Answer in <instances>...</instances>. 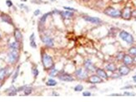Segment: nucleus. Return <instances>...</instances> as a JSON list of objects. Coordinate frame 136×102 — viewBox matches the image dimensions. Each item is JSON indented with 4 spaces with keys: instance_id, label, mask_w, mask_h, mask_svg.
<instances>
[{
    "instance_id": "nucleus-23",
    "label": "nucleus",
    "mask_w": 136,
    "mask_h": 102,
    "mask_svg": "<svg viewBox=\"0 0 136 102\" xmlns=\"http://www.w3.org/2000/svg\"><path fill=\"white\" fill-rule=\"evenodd\" d=\"M19 44H20L19 42L15 41V42H11L10 44H9V47H10L11 49H17V50H18V49H19V47H20Z\"/></svg>"
},
{
    "instance_id": "nucleus-19",
    "label": "nucleus",
    "mask_w": 136,
    "mask_h": 102,
    "mask_svg": "<svg viewBox=\"0 0 136 102\" xmlns=\"http://www.w3.org/2000/svg\"><path fill=\"white\" fill-rule=\"evenodd\" d=\"M29 41H30V46L31 47L33 48H36L37 47V44L35 42V34L34 33H32L29 38Z\"/></svg>"
},
{
    "instance_id": "nucleus-16",
    "label": "nucleus",
    "mask_w": 136,
    "mask_h": 102,
    "mask_svg": "<svg viewBox=\"0 0 136 102\" xmlns=\"http://www.w3.org/2000/svg\"><path fill=\"white\" fill-rule=\"evenodd\" d=\"M0 17H1V19H2L3 22H4V23H6L10 24V25H14V23H13V21H12L11 17L9 16V15H8L7 13H2Z\"/></svg>"
},
{
    "instance_id": "nucleus-31",
    "label": "nucleus",
    "mask_w": 136,
    "mask_h": 102,
    "mask_svg": "<svg viewBox=\"0 0 136 102\" xmlns=\"http://www.w3.org/2000/svg\"><path fill=\"white\" fill-rule=\"evenodd\" d=\"M123 56H125V54L123 53V52H119L118 54H117V57H116V58H117V60H123Z\"/></svg>"
},
{
    "instance_id": "nucleus-36",
    "label": "nucleus",
    "mask_w": 136,
    "mask_h": 102,
    "mask_svg": "<svg viewBox=\"0 0 136 102\" xmlns=\"http://www.w3.org/2000/svg\"><path fill=\"white\" fill-rule=\"evenodd\" d=\"M27 86H21V87H19V88H18V91H24V89H25L26 87H27Z\"/></svg>"
},
{
    "instance_id": "nucleus-43",
    "label": "nucleus",
    "mask_w": 136,
    "mask_h": 102,
    "mask_svg": "<svg viewBox=\"0 0 136 102\" xmlns=\"http://www.w3.org/2000/svg\"><path fill=\"white\" fill-rule=\"evenodd\" d=\"M82 1H85V2H87V1H89V0H82Z\"/></svg>"
},
{
    "instance_id": "nucleus-21",
    "label": "nucleus",
    "mask_w": 136,
    "mask_h": 102,
    "mask_svg": "<svg viewBox=\"0 0 136 102\" xmlns=\"http://www.w3.org/2000/svg\"><path fill=\"white\" fill-rule=\"evenodd\" d=\"M7 69H8L7 67L1 68V69H0V81H4V80L6 75H7V72H8Z\"/></svg>"
},
{
    "instance_id": "nucleus-5",
    "label": "nucleus",
    "mask_w": 136,
    "mask_h": 102,
    "mask_svg": "<svg viewBox=\"0 0 136 102\" xmlns=\"http://www.w3.org/2000/svg\"><path fill=\"white\" fill-rule=\"evenodd\" d=\"M75 76L77 78H79L80 80H84L86 78H88L89 77V74H88V72L87 70H84L83 69V68H79V69H77L75 71Z\"/></svg>"
},
{
    "instance_id": "nucleus-44",
    "label": "nucleus",
    "mask_w": 136,
    "mask_h": 102,
    "mask_svg": "<svg viewBox=\"0 0 136 102\" xmlns=\"http://www.w3.org/2000/svg\"><path fill=\"white\" fill-rule=\"evenodd\" d=\"M0 40H1V35H0Z\"/></svg>"
},
{
    "instance_id": "nucleus-29",
    "label": "nucleus",
    "mask_w": 136,
    "mask_h": 102,
    "mask_svg": "<svg viewBox=\"0 0 136 102\" xmlns=\"http://www.w3.org/2000/svg\"><path fill=\"white\" fill-rule=\"evenodd\" d=\"M83 86L82 85H77L75 87V91L79 92V91H83Z\"/></svg>"
},
{
    "instance_id": "nucleus-41",
    "label": "nucleus",
    "mask_w": 136,
    "mask_h": 102,
    "mask_svg": "<svg viewBox=\"0 0 136 102\" xmlns=\"http://www.w3.org/2000/svg\"><path fill=\"white\" fill-rule=\"evenodd\" d=\"M53 95H58V94H57V93H53Z\"/></svg>"
},
{
    "instance_id": "nucleus-25",
    "label": "nucleus",
    "mask_w": 136,
    "mask_h": 102,
    "mask_svg": "<svg viewBox=\"0 0 136 102\" xmlns=\"http://www.w3.org/2000/svg\"><path fill=\"white\" fill-rule=\"evenodd\" d=\"M58 71L55 67H53L50 70V72H49V76H52V77H54V76H58Z\"/></svg>"
},
{
    "instance_id": "nucleus-14",
    "label": "nucleus",
    "mask_w": 136,
    "mask_h": 102,
    "mask_svg": "<svg viewBox=\"0 0 136 102\" xmlns=\"http://www.w3.org/2000/svg\"><path fill=\"white\" fill-rule=\"evenodd\" d=\"M134 61V58L131 57V55L129 54H125L123 57V62L125 65H127V66H129V65L133 64V62Z\"/></svg>"
},
{
    "instance_id": "nucleus-1",
    "label": "nucleus",
    "mask_w": 136,
    "mask_h": 102,
    "mask_svg": "<svg viewBox=\"0 0 136 102\" xmlns=\"http://www.w3.org/2000/svg\"><path fill=\"white\" fill-rule=\"evenodd\" d=\"M42 63L45 70H51L52 68L54 67V60L51 56H49L47 53L42 54Z\"/></svg>"
},
{
    "instance_id": "nucleus-11",
    "label": "nucleus",
    "mask_w": 136,
    "mask_h": 102,
    "mask_svg": "<svg viewBox=\"0 0 136 102\" xmlns=\"http://www.w3.org/2000/svg\"><path fill=\"white\" fill-rule=\"evenodd\" d=\"M84 68L88 71V72H94L95 70H96L95 66L93 65V62L91 61V60H89V59L85 60V61H84Z\"/></svg>"
},
{
    "instance_id": "nucleus-6",
    "label": "nucleus",
    "mask_w": 136,
    "mask_h": 102,
    "mask_svg": "<svg viewBox=\"0 0 136 102\" xmlns=\"http://www.w3.org/2000/svg\"><path fill=\"white\" fill-rule=\"evenodd\" d=\"M58 78L60 80V81H67V82H71L73 81V76L69 73H65V72H61L60 74H58Z\"/></svg>"
},
{
    "instance_id": "nucleus-37",
    "label": "nucleus",
    "mask_w": 136,
    "mask_h": 102,
    "mask_svg": "<svg viewBox=\"0 0 136 102\" xmlns=\"http://www.w3.org/2000/svg\"><path fill=\"white\" fill-rule=\"evenodd\" d=\"M33 14H34V16H38V15L40 14V10L39 9H37V10H35L34 13H33Z\"/></svg>"
},
{
    "instance_id": "nucleus-7",
    "label": "nucleus",
    "mask_w": 136,
    "mask_h": 102,
    "mask_svg": "<svg viewBox=\"0 0 136 102\" xmlns=\"http://www.w3.org/2000/svg\"><path fill=\"white\" fill-rule=\"evenodd\" d=\"M131 17H132V11L130 8L125 7L121 12V18H123V19H130Z\"/></svg>"
},
{
    "instance_id": "nucleus-12",
    "label": "nucleus",
    "mask_w": 136,
    "mask_h": 102,
    "mask_svg": "<svg viewBox=\"0 0 136 102\" xmlns=\"http://www.w3.org/2000/svg\"><path fill=\"white\" fill-rule=\"evenodd\" d=\"M102 81H103V80L97 74L96 75H92L89 77V82L92 83V84H98V83H101Z\"/></svg>"
},
{
    "instance_id": "nucleus-9",
    "label": "nucleus",
    "mask_w": 136,
    "mask_h": 102,
    "mask_svg": "<svg viewBox=\"0 0 136 102\" xmlns=\"http://www.w3.org/2000/svg\"><path fill=\"white\" fill-rule=\"evenodd\" d=\"M83 19L87 22H89V23H94V24H100L103 23V21H102L100 18H98L97 17H89V16H84L83 17Z\"/></svg>"
},
{
    "instance_id": "nucleus-38",
    "label": "nucleus",
    "mask_w": 136,
    "mask_h": 102,
    "mask_svg": "<svg viewBox=\"0 0 136 102\" xmlns=\"http://www.w3.org/2000/svg\"><path fill=\"white\" fill-rule=\"evenodd\" d=\"M111 96H120V95H123L122 94H116V93H114V94H111L110 95Z\"/></svg>"
},
{
    "instance_id": "nucleus-4",
    "label": "nucleus",
    "mask_w": 136,
    "mask_h": 102,
    "mask_svg": "<svg viewBox=\"0 0 136 102\" xmlns=\"http://www.w3.org/2000/svg\"><path fill=\"white\" fill-rule=\"evenodd\" d=\"M119 38H121L123 41L126 42L129 44H132V43H134V37L129 32H126V31H121V32H119Z\"/></svg>"
},
{
    "instance_id": "nucleus-17",
    "label": "nucleus",
    "mask_w": 136,
    "mask_h": 102,
    "mask_svg": "<svg viewBox=\"0 0 136 102\" xmlns=\"http://www.w3.org/2000/svg\"><path fill=\"white\" fill-rule=\"evenodd\" d=\"M14 36L15 41H18L19 42H21L23 41V34H22V32H20L19 29L15 28L14 32Z\"/></svg>"
},
{
    "instance_id": "nucleus-20",
    "label": "nucleus",
    "mask_w": 136,
    "mask_h": 102,
    "mask_svg": "<svg viewBox=\"0 0 136 102\" xmlns=\"http://www.w3.org/2000/svg\"><path fill=\"white\" fill-rule=\"evenodd\" d=\"M52 13L50 12V13H45L44 14L43 16L41 17V18L39 19V26H43L44 24L45 23V22H46V19H47V18Z\"/></svg>"
},
{
    "instance_id": "nucleus-40",
    "label": "nucleus",
    "mask_w": 136,
    "mask_h": 102,
    "mask_svg": "<svg viewBox=\"0 0 136 102\" xmlns=\"http://www.w3.org/2000/svg\"><path fill=\"white\" fill-rule=\"evenodd\" d=\"M132 78H133V81H134V82L136 83V74H135V75H134V76L132 77Z\"/></svg>"
},
{
    "instance_id": "nucleus-26",
    "label": "nucleus",
    "mask_w": 136,
    "mask_h": 102,
    "mask_svg": "<svg viewBox=\"0 0 136 102\" xmlns=\"http://www.w3.org/2000/svg\"><path fill=\"white\" fill-rule=\"evenodd\" d=\"M19 68H20V66H18L17 67V69H16V71H15V72H14V76H13V80H12V82H13V83H14V81H16L17 77H18V73H19Z\"/></svg>"
},
{
    "instance_id": "nucleus-10",
    "label": "nucleus",
    "mask_w": 136,
    "mask_h": 102,
    "mask_svg": "<svg viewBox=\"0 0 136 102\" xmlns=\"http://www.w3.org/2000/svg\"><path fill=\"white\" fill-rule=\"evenodd\" d=\"M119 74L120 76H127L128 74L130 72V68H129L127 65H123L119 67Z\"/></svg>"
},
{
    "instance_id": "nucleus-27",
    "label": "nucleus",
    "mask_w": 136,
    "mask_h": 102,
    "mask_svg": "<svg viewBox=\"0 0 136 102\" xmlns=\"http://www.w3.org/2000/svg\"><path fill=\"white\" fill-rule=\"evenodd\" d=\"M32 91H33V89L32 87H29V86H27V87L24 89V95H30L31 93H32Z\"/></svg>"
},
{
    "instance_id": "nucleus-22",
    "label": "nucleus",
    "mask_w": 136,
    "mask_h": 102,
    "mask_svg": "<svg viewBox=\"0 0 136 102\" xmlns=\"http://www.w3.org/2000/svg\"><path fill=\"white\" fill-rule=\"evenodd\" d=\"M105 69L107 71H109V72H114L116 71V66H115V64H114V63H109L108 65H106Z\"/></svg>"
},
{
    "instance_id": "nucleus-39",
    "label": "nucleus",
    "mask_w": 136,
    "mask_h": 102,
    "mask_svg": "<svg viewBox=\"0 0 136 102\" xmlns=\"http://www.w3.org/2000/svg\"><path fill=\"white\" fill-rule=\"evenodd\" d=\"M131 88H133L132 86H125V87H123L122 89L125 90V89H131Z\"/></svg>"
},
{
    "instance_id": "nucleus-30",
    "label": "nucleus",
    "mask_w": 136,
    "mask_h": 102,
    "mask_svg": "<svg viewBox=\"0 0 136 102\" xmlns=\"http://www.w3.org/2000/svg\"><path fill=\"white\" fill-rule=\"evenodd\" d=\"M33 76H34L35 77V78H36V77L37 76H38V75H39V70H38V68H37V67H34V68H33Z\"/></svg>"
},
{
    "instance_id": "nucleus-3",
    "label": "nucleus",
    "mask_w": 136,
    "mask_h": 102,
    "mask_svg": "<svg viewBox=\"0 0 136 102\" xmlns=\"http://www.w3.org/2000/svg\"><path fill=\"white\" fill-rule=\"evenodd\" d=\"M18 57H19L18 50H17V49H11V51L8 52L7 56V60L10 64H14L18 60Z\"/></svg>"
},
{
    "instance_id": "nucleus-28",
    "label": "nucleus",
    "mask_w": 136,
    "mask_h": 102,
    "mask_svg": "<svg viewBox=\"0 0 136 102\" xmlns=\"http://www.w3.org/2000/svg\"><path fill=\"white\" fill-rule=\"evenodd\" d=\"M129 53L131 56H136V47H131L129 49Z\"/></svg>"
},
{
    "instance_id": "nucleus-35",
    "label": "nucleus",
    "mask_w": 136,
    "mask_h": 102,
    "mask_svg": "<svg viewBox=\"0 0 136 102\" xmlns=\"http://www.w3.org/2000/svg\"><path fill=\"white\" fill-rule=\"evenodd\" d=\"M6 4H7V6L8 7H12V6H13V2L11 1V0H7V1H6Z\"/></svg>"
},
{
    "instance_id": "nucleus-42",
    "label": "nucleus",
    "mask_w": 136,
    "mask_h": 102,
    "mask_svg": "<svg viewBox=\"0 0 136 102\" xmlns=\"http://www.w3.org/2000/svg\"><path fill=\"white\" fill-rule=\"evenodd\" d=\"M21 1H23V2H27L28 0H21Z\"/></svg>"
},
{
    "instance_id": "nucleus-13",
    "label": "nucleus",
    "mask_w": 136,
    "mask_h": 102,
    "mask_svg": "<svg viewBox=\"0 0 136 102\" xmlns=\"http://www.w3.org/2000/svg\"><path fill=\"white\" fill-rule=\"evenodd\" d=\"M59 14L62 16V18L64 19H71L73 16H75V13L72 11H59Z\"/></svg>"
},
{
    "instance_id": "nucleus-2",
    "label": "nucleus",
    "mask_w": 136,
    "mask_h": 102,
    "mask_svg": "<svg viewBox=\"0 0 136 102\" xmlns=\"http://www.w3.org/2000/svg\"><path fill=\"white\" fill-rule=\"evenodd\" d=\"M104 14H106L107 16L114 18H121V12L113 7H108L107 8L104 9Z\"/></svg>"
},
{
    "instance_id": "nucleus-8",
    "label": "nucleus",
    "mask_w": 136,
    "mask_h": 102,
    "mask_svg": "<svg viewBox=\"0 0 136 102\" xmlns=\"http://www.w3.org/2000/svg\"><path fill=\"white\" fill-rule=\"evenodd\" d=\"M42 42L44 43V44L47 46L48 47H53L54 45V39L51 38L50 37L48 36H44L42 37Z\"/></svg>"
},
{
    "instance_id": "nucleus-15",
    "label": "nucleus",
    "mask_w": 136,
    "mask_h": 102,
    "mask_svg": "<svg viewBox=\"0 0 136 102\" xmlns=\"http://www.w3.org/2000/svg\"><path fill=\"white\" fill-rule=\"evenodd\" d=\"M95 72H96V74L100 76L102 79H108L109 78V76H108L107 72L104 71V69H101V68H96V70H95Z\"/></svg>"
},
{
    "instance_id": "nucleus-24",
    "label": "nucleus",
    "mask_w": 136,
    "mask_h": 102,
    "mask_svg": "<svg viewBox=\"0 0 136 102\" xmlns=\"http://www.w3.org/2000/svg\"><path fill=\"white\" fill-rule=\"evenodd\" d=\"M46 85H47L48 86H55L57 85V81L53 78H49L48 80V81L46 82Z\"/></svg>"
},
{
    "instance_id": "nucleus-33",
    "label": "nucleus",
    "mask_w": 136,
    "mask_h": 102,
    "mask_svg": "<svg viewBox=\"0 0 136 102\" xmlns=\"http://www.w3.org/2000/svg\"><path fill=\"white\" fill-rule=\"evenodd\" d=\"M64 9H66V10L72 11V12H77V9L73 8H70V7H64Z\"/></svg>"
},
{
    "instance_id": "nucleus-32",
    "label": "nucleus",
    "mask_w": 136,
    "mask_h": 102,
    "mask_svg": "<svg viewBox=\"0 0 136 102\" xmlns=\"http://www.w3.org/2000/svg\"><path fill=\"white\" fill-rule=\"evenodd\" d=\"M123 95H128V96H134V95H135V94H134V93H132V92L125 91V92H123Z\"/></svg>"
},
{
    "instance_id": "nucleus-18",
    "label": "nucleus",
    "mask_w": 136,
    "mask_h": 102,
    "mask_svg": "<svg viewBox=\"0 0 136 102\" xmlns=\"http://www.w3.org/2000/svg\"><path fill=\"white\" fill-rule=\"evenodd\" d=\"M6 91L8 92V95H10V96H13V95H16L17 92H18V89L15 88L14 86H11L8 89L6 90Z\"/></svg>"
},
{
    "instance_id": "nucleus-34",
    "label": "nucleus",
    "mask_w": 136,
    "mask_h": 102,
    "mask_svg": "<svg viewBox=\"0 0 136 102\" xmlns=\"http://www.w3.org/2000/svg\"><path fill=\"white\" fill-rule=\"evenodd\" d=\"M83 96H91L92 94H91V92H89V91H83Z\"/></svg>"
}]
</instances>
